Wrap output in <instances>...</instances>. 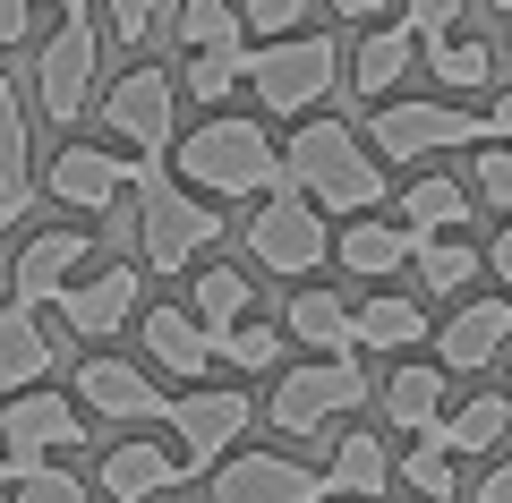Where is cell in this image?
Listing matches in <instances>:
<instances>
[{
	"label": "cell",
	"mask_w": 512,
	"mask_h": 503,
	"mask_svg": "<svg viewBox=\"0 0 512 503\" xmlns=\"http://www.w3.org/2000/svg\"><path fill=\"white\" fill-rule=\"evenodd\" d=\"M495 9H504V18H512V0H495Z\"/></svg>",
	"instance_id": "cell-50"
},
{
	"label": "cell",
	"mask_w": 512,
	"mask_h": 503,
	"mask_svg": "<svg viewBox=\"0 0 512 503\" xmlns=\"http://www.w3.org/2000/svg\"><path fill=\"white\" fill-rule=\"evenodd\" d=\"M86 444V410H77L69 393H9V410H0V461L9 469H43L60 461V452Z\"/></svg>",
	"instance_id": "cell-9"
},
{
	"label": "cell",
	"mask_w": 512,
	"mask_h": 503,
	"mask_svg": "<svg viewBox=\"0 0 512 503\" xmlns=\"http://www.w3.org/2000/svg\"><path fill=\"white\" fill-rule=\"evenodd\" d=\"M419 52H427V77L453 86V94H470V86H487V77H495V52H487V43H470V35H436V43H419Z\"/></svg>",
	"instance_id": "cell-33"
},
{
	"label": "cell",
	"mask_w": 512,
	"mask_h": 503,
	"mask_svg": "<svg viewBox=\"0 0 512 503\" xmlns=\"http://www.w3.org/2000/svg\"><path fill=\"white\" fill-rule=\"evenodd\" d=\"M94 9H103V18H111V35H120L128 52H137V43L154 35V9H163V0H94Z\"/></svg>",
	"instance_id": "cell-41"
},
{
	"label": "cell",
	"mask_w": 512,
	"mask_h": 503,
	"mask_svg": "<svg viewBox=\"0 0 512 503\" xmlns=\"http://www.w3.org/2000/svg\"><path fill=\"white\" fill-rule=\"evenodd\" d=\"M248 427H256V401L239 393V384H197V393L171 401V435H180V461L188 469H222Z\"/></svg>",
	"instance_id": "cell-11"
},
{
	"label": "cell",
	"mask_w": 512,
	"mask_h": 503,
	"mask_svg": "<svg viewBox=\"0 0 512 503\" xmlns=\"http://www.w3.org/2000/svg\"><path fill=\"white\" fill-rule=\"evenodd\" d=\"M9 486H18V469H9V461H0V503H9Z\"/></svg>",
	"instance_id": "cell-47"
},
{
	"label": "cell",
	"mask_w": 512,
	"mask_h": 503,
	"mask_svg": "<svg viewBox=\"0 0 512 503\" xmlns=\"http://www.w3.org/2000/svg\"><path fill=\"white\" fill-rule=\"evenodd\" d=\"M393 478H402L419 503H453V495H461V461L436 444V435H419V444H410V461H393Z\"/></svg>",
	"instance_id": "cell-34"
},
{
	"label": "cell",
	"mask_w": 512,
	"mask_h": 503,
	"mask_svg": "<svg viewBox=\"0 0 512 503\" xmlns=\"http://www.w3.org/2000/svg\"><path fill=\"white\" fill-rule=\"evenodd\" d=\"M325 486H333V503H359V495H384L393 486V452H384V435H367V427H342L333 435V461H325Z\"/></svg>",
	"instance_id": "cell-25"
},
{
	"label": "cell",
	"mask_w": 512,
	"mask_h": 503,
	"mask_svg": "<svg viewBox=\"0 0 512 503\" xmlns=\"http://www.w3.org/2000/svg\"><path fill=\"white\" fill-rule=\"evenodd\" d=\"M171 180L214 197H274L282 188V154L265 137V120H239V111H205L180 145H171Z\"/></svg>",
	"instance_id": "cell-2"
},
{
	"label": "cell",
	"mask_w": 512,
	"mask_h": 503,
	"mask_svg": "<svg viewBox=\"0 0 512 503\" xmlns=\"http://www.w3.org/2000/svg\"><path fill=\"white\" fill-rule=\"evenodd\" d=\"M239 239H248V256H256L265 273H282V282H308V273L333 256L325 205H316V197H299L291 180H282L274 197H256V214H248V231H239Z\"/></svg>",
	"instance_id": "cell-6"
},
{
	"label": "cell",
	"mask_w": 512,
	"mask_h": 503,
	"mask_svg": "<svg viewBox=\"0 0 512 503\" xmlns=\"http://www.w3.org/2000/svg\"><path fill=\"white\" fill-rule=\"evenodd\" d=\"M487 273H495V282H512V222L487 239Z\"/></svg>",
	"instance_id": "cell-44"
},
{
	"label": "cell",
	"mask_w": 512,
	"mask_h": 503,
	"mask_svg": "<svg viewBox=\"0 0 512 503\" xmlns=\"http://www.w3.org/2000/svg\"><path fill=\"white\" fill-rule=\"evenodd\" d=\"M350 324H359V350H384V359H410V350L427 342V307L410 299V290H376V299H359Z\"/></svg>",
	"instance_id": "cell-23"
},
{
	"label": "cell",
	"mask_w": 512,
	"mask_h": 503,
	"mask_svg": "<svg viewBox=\"0 0 512 503\" xmlns=\"http://www.w3.org/2000/svg\"><path fill=\"white\" fill-rule=\"evenodd\" d=\"M402 222H410L419 239L461 231V222H470V188H461V180H444V171H419V180L402 188Z\"/></svg>",
	"instance_id": "cell-30"
},
{
	"label": "cell",
	"mask_w": 512,
	"mask_h": 503,
	"mask_svg": "<svg viewBox=\"0 0 512 503\" xmlns=\"http://www.w3.org/2000/svg\"><path fill=\"white\" fill-rule=\"evenodd\" d=\"M52 9H86V0H52Z\"/></svg>",
	"instance_id": "cell-48"
},
{
	"label": "cell",
	"mask_w": 512,
	"mask_h": 503,
	"mask_svg": "<svg viewBox=\"0 0 512 503\" xmlns=\"http://www.w3.org/2000/svg\"><path fill=\"white\" fill-rule=\"evenodd\" d=\"M180 52H222V60H248V18H239V0H180Z\"/></svg>",
	"instance_id": "cell-27"
},
{
	"label": "cell",
	"mask_w": 512,
	"mask_h": 503,
	"mask_svg": "<svg viewBox=\"0 0 512 503\" xmlns=\"http://www.w3.org/2000/svg\"><path fill=\"white\" fill-rule=\"evenodd\" d=\"M444 393H453V376L410 359V367H393V384H384V418H393L402 435H436L444 427Z\"/></svg>",
	"instance_id": "cell-26"
},
{
	"label": "cell",
	"mask_w": 512,
	"mask_h": 503,
	"mask_svg": "<svg viewBox=\"0 0 512 503\" xmlns=\"http://www.w3.org/2000/svg\"><path fill=\"white\" fill-rule=\"evenodd\" d=\"M487 145H512V94H495V103H487Z\"/></svg>",
	"instance_id": "cell-45"
},
{
	"label": "cell",
	"mask_w": 512,
	"mask_h": 503,
	"mask_svg": "<svg viewBox=\"0 0 512 503\" xmlns=\"http://www.w3.org/2000/svg\"><path fill=\"white\" fill-rule=\"evenodd\" d=\"M214 503H333V486L291 452H231L214 469Z\"/></svg>",
	"instance_id": "cell-13"
},
{
	"label": "cell",
	"mask_w": 512,
	"mask_h": 503,
	"mask_svg": "<svg viewBox=\"0 0 512 503\" xmlns=\"http://www.w3.org/2000/svg\"><path fill=\"white\" fill-rule=\"evenodd\" d=\"M137 342H146V359L163 367V376H188V384H205V367H214V333H205V324L188 316L180 299L146 307V324H137Z\"/></svg>",
	"instance_id": "cell-20"
},
{
	"label": "cell",
	"mask_w": 512,
	"mask_h": 503,
	"mask_svg": "<svg viewBox=\"0 0 512 503\" xmlns=\"http://www.w3.org/2000/svg\"><path fill=\"white\" fill-rule=\"evenodd\" d=\"M504 376H512V367H504Z\"/></svg>",
	"instance_id": "cell-51"
},
{
	"label": "cell",
	"mask_w": 512,
	"mask_h": 503,
	"mask_svg": "<svg viewBox=\"0 0 512 503\" xmlns=\"http://www.w3.org/2000/svg\"><path fill=\"white\" fill-rule=\"evenodd\" d=\"M470 503H512V461H495L487 478H478V495Z\"/></svg>",
	"instance_id": "cell-43"
},
{
	"label": "cell",
	"mask_w": 512,
	"mask_h": 503,
	"mask_svg": "<svg viewBox=\"0 0 512 503\" xmlns=\"http://www.w3.org/2000/svg\"><path fill=\"white\" fill-rule=\"evenodd\" d=\"M410 52H419L410 26H376V35L359 43V60H350V86H359V94H393L410 77Z\"/></svg>",
	"instance_id": "cell-31"
},
{
	"label": "cell",
	"mask_w": 512,
	"mask_h": 503,
	"mask_svg": "<svg viewBox=\"0 0 512 503\" xmlns=\"http://www.w3.org/2000/svg\"><path fill=\"white\" fill-rule=\"evenodd\" d=\"M214 239H222V214L197 197V188L163 180V171L146 162V180H137V248H146V265L154 273H188V265H205Z\"/></svg>",
	"instance_id": "cell-3"
},
{
	"label": "cell",
	"mask_w": 512,
	"mask_h": 503,
	"mask_svg": "<svg viewBox=\"0 0 512 503\" xmlns=\"http://www.w3.org/2000/svg\"><path fill=\"white\" fill-rule=\"evenodd\" d=\"M248 299H256V290H248V273H239V265H205L197 282H188V316H197L214 342L248 324Z\"/></svg>",
	"instance_id": "cell-29"
},
{
	"label": "cell",
	"mask_w": 512,
	"mask_h": 503,
	"mask_svg": "<svg viewBox=\"0 0 512 503\" xmlns=\"http://www.w3.org/2000/svg\"><path fill=\"white\" fill-rule=\"evenodd\" d=\"M367 145H376V162H419V154H444V145H470L487 137V120H470L461 103H376V120L359 128Z\"/></svg>",
	"instance_id": "cell-10"
},
{
	"label": "cell",
	"mask_w": 512,
	"mask_h": 503,
	"mask_svg": "<svg viewBox=\"0 0 512 503\" xmlns=\"http://www.w3.org/2000/svg\"><path fill=\"white\" fill-rule=\"evenodd\" d=\"M367 401V376H359V359H308V367H282L274 376V435H325V427H342L350 410Z\"/></svg>",
	"instance_id": "cell-7"
},
{
	"label": "cell",
	"mask_w": 512,
	"mask_h": 503,
	"mask_svg": "<svg viewBox=\"0 0 512 503\" xmlns=\"http://www.w3.org/2000/svg\"><path fill=\"white\" fill-rule=\"evenodd\" d=\"M282 333H291L299 350H316V359H359V324H350L342 290H299L291 307H282Z\"/></svg>",
	"instance_id": "cell-22"
},
{
	"label": "cell",
	"mask_w": 512,
	"mask_h": 503,
	"mask_svg": "<svg viewBox=\"0 0 512 503\" xmlns=\"http://www.w3.org/2000/svg\"><path fill=\"white\" fill-rule=\"evenodd\" d=\"M9 503H94V495H86V478H77V469L43 461V469H18V486H9Z\"/></svg>",
	"instance_id": "cell-37"
},
{
	"label": "cell",
	"mask_w": 512,
	"mask_h": 503,
	"mask_svg": "<svg viewBox=\"0 0 512 503\" xmlns=\"http://www.w3.org/2000/svg\"><path fill=\"white\" fill-rule=\"evenodd\" d=\"M504 435H512V393H470L461 410H444L436 444L453 452V461H470V452H495Z\"/></svg>",
	"instance_id": "cell-28"
},
{
	"label": "cell",
	"mask_w": 512,
	"mask_h": 503,
	"mask_svg": "<svg viewBox=\"0 0 512 503\" xmlns=\"http://www.w3.org/2000/svg\"><path fill=\"white\" fill-rule=\"evenodd\" d=\"M94 69H103V26H94V0L86 9H60V26H52V43L35 52V103H43V120L69 137L77 128V111L86 103H103V86H94Z\"/></svg>",
	"instance_id": "cell-4"
},
{
	"label": "cell",
	"mask_w": 512,
	"mask_h": 503,
	"mask_svg": "<svg viewBox=\"0 0 512 503\" xmlns=\"http://www.w3.org/2000/svg\"><path fill=\"white\" fill-rule=\"evenodd\" d=\"M333 256H342V273H359V282H393L402 265H419V231H410L402 214H359L333 231Z\"/></svg>",
	"instance_id": "cell-18"
},
{
	"label": "cell",
	"mask_w": 512,
	"mask_h": 503,
	"mask_svg": "<svg viewBox=\"0 0 512 503\" xmlns=\"http://www.w3.org/2000/svg\"><path fill=\"white\" fill-rule=\"evenodd\" d=\"M180 478H188V461H180L171 444H154V435H128V444L103 452V478H94V486H103L111 503H154L163 486H180Z\"/></svg>",
	"instance_id": "cell-19"
},
{
	"label": "cell",
	"mask_w": 512,
	"mask_h": 503,
	"mask_svg": "<svg viewBox=\"0 0 512 503\" xmlns=\"http://www.w3.org/2000/svg\"><path fill=\"white\" fill-rule=\"evenodd\" d=\"M35 197V120H26V86L0 77V205L26 214Z\"/></svg>",
	"instance_id": "cell-24"
},
{
	"label": "cell",
	"mask_w": 512,
	"mask_h": 503,
	"mask_svg": "<svg viewBox=\"0 0 512 503\" xmlns=\"http://www.w3.org/2000/svg\"><path fill=\"white\" fill-rule=\"evenodd\" d=\"M325 9H333V18H376L384 0H325Z\"/></svg>",
	"instance_id": "cell-46"
},
{
	"label": "cell",
	"mask_w": 512,
	"mask_h": 503,
	"mask_svg": "<svg viewBox=\"0 0 512 503\" xmlns=\"http://www.w3.org/2000/svg\"><path fill=\"white\" fill-rule=\"evenodd\" d=\"M77 410H94V418H111V427H146V418H171V401H163V384L146 376L137 359H86L77 367Z\"/></svg>",
	"instance_id": "cell-14"
},
{
	"label": "cell",
	"mask_w": 512,
	"mask_h": 503,
	"mask_svg": "<svg viewBox=\"0 0 512 503\" xmlns=\"http://www.w3.org/2000/svg\"><path fill=\"white\" fill-rule=\"evenodd\" d=\"M214 359H222V367H239V376H265V367H282V333L248 316L239 333H222V342H214Z\"/></svg>",
	"instance_id": "cell-36"
},
{
	"label": "cell",
	"mask_w": 512,
	"mask_h": 503,
	"mask_svg": "<svg viewBox=\"0 0 512 503\" xmlns=\"http://www.w3.org/2000/svg\"><path fill=\"white\" fill-rule=\"evenodd\" d=\"M478 205L512 222V145H478Z\"/></svg>",
	"instance_id": "cell-39"
},
{
	"label": "cell",
	"mask_w": 512,
	"mask_h": 503,
	"mask_svg": "<svg viewBox=\"0 0 512 503\" xmlns=\"http://www.w3.org/2000/svg\"><path fill=\"white\" fill-rule=\"evenodd\" d=\"M103 120H111V137L120 145H137V162H154V154H171V145H180V69H146V60H137V69L128 77H111L103 86Z\"/></svg>",
	"instance_id": "cell-8"
},
{
	"label": "cell",
	"mask_w": 512,
	"mask_h": 503,
	"mask_svg": "<svg viewBox=\"0 0 512 503\" xmlns=\"http://www.w3.org/2000/svg\"><path fill=\"white\" fill-rule=\"evenodd\" d=\"M239 18H248V35L282 43V35H308V0H239Z\"/></svg>",
	"instance_id": "cell-38"
},
{
	"label": "cell",
	"mask_w": 512,
	"mask_h": 503,
	"mask_svg": "<svg viewBox=\"0 0 512 503\" xmlns=\"http://www.w3.org/2000/svg\"><path fill=\"white\" fill-rule=\"evenodd\" d=\"M248 86V60H222V52H180V94H197L205 111L222 103V94Z\"/></svg>",
	"instance_id": "cell-35"
},
{
	"label": "cell",
	"mask_w": 512,
	"mask_h": 503,
	"mask_svg": "<svg viewBox=\"0 0 512 503\" xmlns=\"http://www.w3.org/2000/svg\"><path fill=\"white\" fill-rule=\"evenodd\" d=\"M478 265H487V256H478L470 239H419V290L427 299H461V290L478 282Z\"/></svg>",
	"instance_id": "cell-32"
},
{
	"label": "cell",
	"mask_w": 512,
	"mask_h": 503,
	"mask_svg": "<svg viewBox=\"0 0 512 503\" xmlns=\"http://www.w3.org/2000/svg\"><path fill=\"white\" fill-rule=\"evenodd\" d=\"M52 367H60V350H52V333H43V307L0 299V393H35Z\"/></svg>",
	"instance_id": "cell-21"
},
{
	"label": "cell",
	"mask_w": 512,
	"mask_h": 503,
	"mask_svg": "<svg viewBox=\"0 0 512 503\" xmlns=\"http://www.w3.org/2000/svg\"><path fill=\"white\" fill-rule=\"evenodd\" d=\"M512 350V299H461L436 333V367L444 376H478Z\"/></svg>",
	"instance_id": "cell-16"
},
{
	"label": "cell",
	"mask_w": 512,
	"mask_h": 503,
	"mask_svg": "<svg viewBox=\"0 0 512 503\" xmlns=\"http://www.w3.org/2000/svg\"><path fill=\"white\" fill-rule=\"evenodd\" d=\"M333 77H342L333 35H282V43H256L248 52V94L274 111V120H308L333 94Z\"/></svg>",
	"instance_id": "cell-5"
},
{
	"label": "cell",
	"mask_w": 512,
	"mask_h": 503,
	"mask_svg": "<svg viewBox=\"0 0 512 503\" xmlns=\"http://www.w3.org/2000/svg\"><path fill=\"white\" fill-rule=\"evenodd\" d=\"M26 26H35V0H0V52H18Z\"/></svg>",
	"instance_id": "cell-42"
},
{
	"label": "cell",
	"mask_w": 512,
	"mask_h": 503,
	"mask_svg": "<svg viewBox=\"0 0 512 503\" xmlns=\"http://www.w3.org/2000/svg\"><path fill=\"white\" fill-rule=\"evenodd\" d=\"M137 180H146V162L111 154V145H77V137H60V154L43 162V188H52L69 214H120V197Z\"/></svg>",
	"instance_id": "cell-12"
},
{
	"label": "cell",
	"mask_w": 512,
	"mask_h": 503,
	"mask_svg": "<svg viewBox=\"0 0 512 503\" xmlns=\"http://www.w3.org/2000/svg\"><path fill=\"white\" fill-rule=\"evenodd\" d=\"M137 316V265H103V273H77L69 299H60V324H69L77 342H103L120 324Z\"/></svg>",
	"instance_id": "cell-17"
},
{
	"label": "cell",
	"mask_w": 512,
	"mask_h": 503,
	"mask_svg": "<svg viewBox=\"0 0 512 503\" xmlns=\"http://www.w3.org/2000/svg\"><path fill=\"white\" fill-rule=\"evenodd\" d=\"M470 18V0H402V26L419 43H436V35H453V26Z\"/></svg>",
	"instance_id": "cell-40"
},
{
	"label": "cell",
	"mask_w": 512,
	"mask_h": 503,
	"mask_svg": "<svg viewBox=\"0 0 512 503\" xmlns=\"http://www.w3.org/2000/svg\"><path fill=\"white\" fill-rule=\"evenodd\" d=\"M9 222H18V214H9V205H0V231H9Z\"/></svg>",
	"instance_id": "cell-49"
},
{
	"label": "cell",
	"mask_w": 512,
	"mask_h": 503,
	"mask_svg": "<svg viewBox=\"0 0 512 503\" xmlns=\"http://www.w3.org/2000/svg\"><path fill=\"white\" fill-rule=\"evenodd\" d=\"M282 180H291L299 197L325 205V222L333 214L359 222V214L384 205V162H376V145H367L350 120H299L291 145H282Z\"/></svg>",
	"instance_id": "cell-1"
},
{
	"label": "cell",
	"mask_w": 512,
	"mask_h": 503,
	"mask_svg": "<svg viewBox=\"0 0 512 503\" xmlns=\"http://www.w3.org/2000/svg\"><path fill=\"white\" fill-rule=\"evenodd\" d=\"M86 256H94V231H69V222H60V231H35L18 248V265H9V299L18 307H60Z\"/></svg>",
	"instance_id": "cell-15"
}]
</instances>
